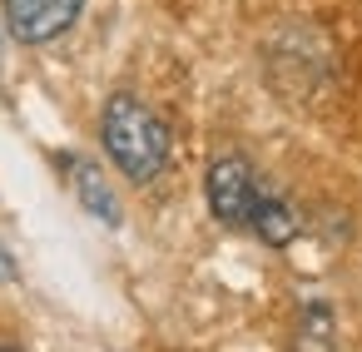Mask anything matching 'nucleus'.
Instances as JSON below:
<instances>
[{
  "instance_id": "f257e3e1",
  "label": "nucleus",
  "mask_w": 362,
  "mask_h": 352,
  "mask_svg": "<svg viewBox=\"0 0 362 352\" xmlns=\"http://www.w3.org/2000/svg\"><path fill=\"white\" fill-rule=\"evenodd\" d=\"M100 139L129 184H154L169 164V124L134 95H115L100 115Z\"/></svg>"
},
{
  "instance_id": "f03ea898",
  "label": "nucleus",
  "mask_w": 362,
  "mask_h": 352,
  "mask_svg": "<svg viewBox=\"0 0 362 352\" xmlns=\"http://www.w3.org/2000/svg\"><path fill=\"white\" fill-rule=\"evenodd\" d=\"M204 189H209V209H214V218H218V223H228V228H248L253 204H258V194H263V184L253 179L248 159H238V154L214 159V164H209Z\"/></svg>"
},
{
  "instance_id": "7ed1b4c3",
  "label": "nucleus",
  "mask_w": 362,
  "mask_h": 352,
  "mask_svg": "<svg viewBox=\"0 0 362 352\" xmlns=\"http://www.w3.org/2000/svg\"><path fill=\"white\" fill-rule=\"evenodd\" d=\"M85 16V0H6V30L21 45H50Z\"/></svg>"
},
{
  "instance_id": "20e7f679",
  "label": "nucleus",
  "mask_w": 362,
  "mask_h": 352,
  "mask_svg": "<svg viewBox=\"0 0 362 352\" xmlns=\"http://www.w3.org/2000/svg\"><path fill=\"white\" fill-rule=\"evenodd\" d=\"M248 228H258V238L268 243V248H283V243H293L298 238V213H293V204L288 199H278V194H258V204H253V218H248Z\"/></svg>"
},
{
  "instance_id": "39448f33",
  "label": "nucleus",
  "mask_w": 362,
  "mask_h": 352,
  "mask_svg": "<svg viewBox=\"0 0 362 352\" xmlns=\"http://www.w3.org/2000/svg\"><path fill=\"white\" fill-rule=\"evenodd\" d=\"M70 174H75V194H80V204H85L90 213H100L105 223H119V204H115L110 184L100 179V169L85 164V159H70Z\"/></svg>"
},
{
  "instance_id": "423d86ee",
  "label": "nucleus",
  "mask_w": 362,
  "mask_h": 352,
  "mask_svg": "<svg viewBox=\"0 0 362 352\" xmlns=\"http://www.w3.org/2000/svg\"><path fill=\"white\" fill-rule=\"evenodd\" d=\"M332 337H337L332 307L322 298H313L303 307V322H298V352H332Z\"/></svg>"
},
{
  "instance_id": "0eeeda50",
  "label": "nucleus",
  "mask_w": 362,
  "mask_h": 352,
  "mask_svg": "<svg viewBox=\"0 0 362 352\" xmlns=\"http://www.w3.org/2000/svg\"><path fill=\"white\" fill-rule=\"evenodd\" d=\"M0 283H16V258H11L6 243H0Z\"/></svg>"
},
{
  "instance_id": "6e6552de",
  "label": "nucleus",
  "mask_w": 362,
  "mask_h": 352,
  "mask_svg": "<svg viewBox=\"0 0 362 352\" xmlns=\"http://www.w3.org/2000/svg\"><path fill=\"white\" fill-rule=\"evenodd\" d=\"M0 352H21V347H11V342H6V347H0Z\"/></svg>"
}]
</instances>
